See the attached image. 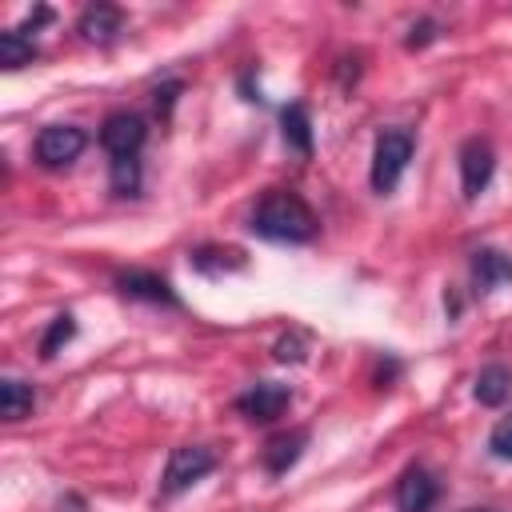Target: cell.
Wrapping results in <instances>:
<instances>
[{
  "label": "cell",
  "mask_w": 512,
  "mask_h": 512,
  "mask_svg": "<svg viewBox=\"0 0 512 512\" xmlns=\"http://www.w3.org/2000/svg\"><path fill=\"white\" fill-rule=\"evenodd\" d=\"M248 228H252L256 236L272 240V244H304V240L316 236L320 220H316V212L304 204V196H296L292 188H268V192L256 200V208H252V216H248Z\"/></svg>",
  "instance_id": "6da1fadb"
},
{
  "label": "cell",
  "mask_w": 512,
  "mask_h": 512,
  "mask_svg": "<svg viewBox=\"0 0 512 512\" xmlns=\"http://www.w3.org/2000/svg\"><path fill=\"white\" fill-rule=\"evenodd\" d=\"M412 132L408 128H384L376 136V148H372V188L384 196L400 184L408 160H412Z\"/></svg>",
  "instance_id": "7a4b0ae2"
},
{
  "label": "cell",
  "mask_w": 512,
  "mask_h": 512,
  "mask_svg": "<svg viewBox=\"0 0 512 512\" xmlns=\"http://www.w3.org/2000/svg\"><path fill=\"white\" fill-rule=\"evenodd\" d=\"M216 468V452L204 448V444H180L172 448L168 464H164V476H160V496H180L188 492L196 480H204L208 472Z\"/></svg>",
  "instance_id": "3957f363"
},
{
  "label": "cell",
  "mask_w": 512,
  "mask_h": 512,
  "mask_svg": "<svg viewBox=\"0 0 512 512\" xmlns=\"http://www.w3.org/2000/svg\"><path fill=\"white\" fill-rule=\"evenodd\" d=\"M84 144H88L84 128H76V124H48V128H40L32 152H36L40 168H68L84 152Z\"/></svg>",
  "instance_id": "277c9868"
},
{
  "label": "cell",
  "mask_w": 512,
  "mask_h": 512,
  "mask_svg": "<svg viewBox=\"0 0 512 512\" xmlns=\"http://www.w3.org/2000/svg\"><path fill=\"white\" fill-rule=\"evenodd\" d=\"M288 404H292V392H288V384H280V380H260V384H252L248 392L236 396L240 416L252 420V424H272Z\"/></svg>",
  "instance_id": "5b68a950"
},
{
  "label": "cell",
  "mask_w": 512,
  "mask_h": 512,
  "mask_svg": "<svg viewBox=\"0 0 512 512\" xmlns=\"http://www.w3.org/2000/svg\"><path fill=\"white\" fill-rule=\"evenodd\" d=\"M148 140V128L136 112H112L100 128V144L108 148V156H140Z\"/></svg>",
  "instance_id": "8992f818"
},
{
  "label": "cell",
  "mask_w": 512,
  "mask_h": 512,
  "mask_svg": "<svg viewBox=\"0 0 512 512\" xmlns=\"http://www.w3.org/2000/svg\"><path fill=\"white\" fill-rule=\"evenodd\" d=\"M492 172H496L492 144H488V140H476V136L464 140V148H460V184H464V200H476V196L488 188Z\"/></svg>",
  "instance_id": "52a82bcc"
},
{
  "label": "cell",
  "mask_w": 512,
  "mask_h": 512,
  "mask_svg": "<svg viewBox=\"0 0 512 512\" xmlns=\"http://www.w3.org/2000/svg\"><path fill=\"white\" fill-rule=\"evenodd\" d=\"M116 292L128 296V300H144V304H164V308H180V296L176 288L156 276V272H144V268H128L116 276Z\"/></svg>",
  "instance_id": "ba28073f"
},
{
  "label": "cell",
  "mask_w": 512,
  "mask_h": 512,
  "mask_svg": "<svg viewBox=\"0 0 512 512\" xmlns=\"http://www.w3.org/2000/svg\"><path fill=\"white\" fill-rule=\"evenodd\" d=\"M440 496V484L436 476L424 468V464H408L396 480V508L400 512H428Z\"/></svg>",
  "instance_id": "9c48e42d"
},
{
  "label": "cell",
  "mask_w": 512,
  "mask_h": 512,
  "mask_svg": "<svg viewBox=\"0 0 512 512\" xmlns=\"http://www.w3.org/2000/svg\"><path fill=\"white\" fill-rule=\"evenodd\" d=\"M124 28V12L116 4H88L76 20V32L88 40V44H112Z\"/></svg>",
  "instance_id": "30bf717a"
},
{
  "label": "cell",
  "mask_w": 512,
  "mask_h": 512,
  "mask_svg": "<svg viewBox=\"0 0 512 512\" xmlns=\"http://www.w3.org/2000/svg\"><path fill=\"white\" fill-rule=\"evenodd\" d=\"M472 280H476V288H484V292L508 284V280H512V256L500 252V248H476V252H472Z\"/></svg>",
  "instance_id": "8fae6325"
},
{
  "label": "cell",
  "mask_w": 512,
  "mask_h": 512,
  "mask_svg": "<svg viewBox=\"0 0 512 512\" xmlns=\"http://www.w3.org/2000/svg\"><path fill=\"white\" fill-rule=\"evenodd\" d=\"M304 448H308V428H296V432L272 436V440H268V448H264V468H268L272 476H280V472H288V468L304 456Z\"/></svg>",
  "instance_id": "7c38bea8"
},
{
  "label": "cell",
  "mask_w": 512,
  "mask_h": 512,
  "mask_svg": "<svg viewBox=\"0 0 512 512\" xmlns=\"http://www.w3.org/2000/svg\"><path fill=\"white\" fill-rule=\"evenodd\" d=\"M280 132H284V144L300 156H312V116L308 108L296 100L288 108H280Z\"/></svg>",
  "instance_id": "4fadbf2b"
},
{
  "label": "cell",
  "mask_w": 512,
  "mask_h": 512,
  "mask_svg": "<svg viewBox=\"0 0 512 512\" xmlns=\"http://www.w3.org/2000/svg\"><path fill=\"white\" fill-rule=\"evenodd\" d=\"M508 392H512V368H508V364H488V368H480V376H476V400H480V404L496 408V404L508 400Z\"/></svg>",
  "instance_id": "5bb4252c"
},
{
  "label": "cell",
  "mask_w": 512,
  "mask_h": 512,
  "mask_svg": "<svg viewBox=\"0 0 512 512\" xmlns=\"http://www.w3.org/2000/svg\"><path fill=\"white\" fill-rule=\"evenodd\" d=\"M32 404H36V392H32V384H24V380H16V376L0 380V416H4L8 424L24 420V416L32 412Z\"/></svg>",
  "instance_id": "9a60e30c"
},
{
  "label": "cell",
  "mask_w": 512,
  "mask_h": 512,
  "mask_svg": "<svg viewBox=\"0 0 512 512\" xmlns=\"http://www.w3.org/2000/svg\"><path fill=\"white\" fill-rule=\"evenodd\" d=\"M36 56H40V48H36V40H32V36H24L20 28L0 32V64H4L8 72H16V68L32 64Z\"/></svg>",
  "instance_id": "2e32d148"
},
{
  "label": "cell",
  "mask_w": 512,
  "mask_h": 512,
  "mask_svg": "<svg viewBox=\"0 0 512 512\" xmlns=\"http://www.w3.org/2000/svg\"><path fill=\"white\" fill-rule=\"evenodd\" d=\"M108 184L116 196H136L140 192V156H112Z\"/></svg>",
  "instance_id": "e0dca14e"
},
{
  "label": "cell",
  "mask_w": 512,
  "mask_h": 512,
  "mask_svg": "<svg viewBox=\"0 0 512 512\" xmlns=\"http://www.w3.org/2000/svg\"><path fill=\"white\" fill-rule=\"evenodd\" d=\"M192 268L196 272H232V268H244V256L236 248H196Z\"/></svg>",
  "instance_id": "ac0fdd59"
},
{
  "label": "cell",
  "mask_w": 512,
  "mask_h": 512,
  "mask_svg": "<svg viewBox=\"0 0 512 512\" xmlns=\"http://www.w3.org/2000/svg\"><path fill=\"white\" fill-rule=\"evenodd\" d=\"M72 336H76V316H72V312H60V316L48 324V332L40 336V356H44V360H52V356L72 340Z\"/></svg>",
  "instance_id": "d6986e66"
},
{
  "label": "cell",
  "mask_w": 512,
  "mask_h": 512,
  "mask_svg": "<svg viewBox=\"0 0 512 512\" xmlns=\"http://www.w3.org/2000/svg\"><path fill=\"white\" fill-rule=\"evenodd\" d=\"M488 448H492L496 460H512V416L496 420V428H492V436H488Z\"/></svg>",
  "instance_id": "ffe728a7"
},
{
  "label": "cell",
  "mask_w": 512,
  "mask_h": 512,
  "mask_svg": "<svg viewBox=\"0 0 512 512\" xmlns=\"http://www.w3.org/2000/svg\"><path fill=\"white\" fill-rule=\"evenodd\" d=\"M180 92H184V84H180V80H164V84L156 88V112H160V116H168Z\"/></svg>",
  "instance_id": "44dd1931"
},
{
  "label": "cell",
  "mask_w": 512,
  "mask_h": 512,
  "mask_svg": "<svg viewBox=\"0 0 512 512\" xmlns=\"http://www.w3.org/2000/svg\"><path fill=\"white\" fill-rule=\"evenodd\" d=\"M436 32H440L436 20H420V24H412V32H408V48H424V44H432Z\"/></svg>",
  "instance_id": "7402d4cb"
},
{
  "label": "cell",
  "mask_w": 512,
  "mask_h": 512,
  "mask_svg": "<svg viewBox=\"0 0 512 512\" xmlns=\"http://www.w3.org/2000/svg\"><path fill=\"white\" fill-rule=\"evenodd\" d=\"M276 360H304L300 336H280V340H276Z\"/></svg>",
  "instance_id": "603a6c76"
},
{
  "label": "cell",
  "mask_w": 512,
  "mask_h": 512,
  "mask_svg": "<svg viewBox=\"0 0 512 512\" xmlns=\"http://www.w3.org/2000/svg\"><path fill=\"white\" fill-rule=\"evenodd\" d=\"M480 512H488V508H480Z\"/></svg>",
  "instance_id": "cb8c5ba5"
}]
</instances>
